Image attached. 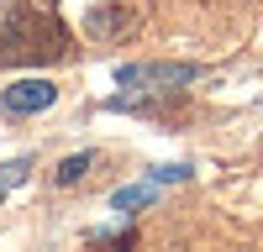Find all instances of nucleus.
I'll use <instances>...</instances> for the list:
<instances>
[{"mask_svg": "<svg viewBox=\"0 0 263 252\" xmlns=\"http://www.w3.org/2000/svg\"><path fill=\"white\" fill-rule=\"evenodd\" d=\"M63 48H69V37L48 6L0 0V63H42V58H63Z\"/></svg>", "mask_w": 263, "mask_h": 252, "instance_id": "1", "label": "nucleus"}, {"mask_svg": "<svg viewBox=\"0 0 263 252\" xmlns=\"http://www.w3.org/2000/svg\"><path fill=\"white\" fill-rule=\"evenodd\" d=\"M53 95H58V90H53L48 79H27V84H11L0 105H6L11 116H32V111H48V105H53Z\"/></svg>", "mask_w": 263, "mask_h": 252, "instance_id": "2", "label": "nucleus"}, {"mask_svg": "<svg viewBox=\"0 0 263 252\" xmlns=\"http://www.w3.org/2000/svg\"><path fill=\"white\" fill-rule=\"evenodd\" d=\"M84 168H90V153H79V158H69V163L58 168V184H74V179L84 174Z\"/></svg>", "mask_w": 263, "mask_h": 252, "instance_id": "5", "label": "nucleus"}, {"mask_svg": "<svg viewBox=\"0 0 263 252\" xmlns=\"http://www.w3.org/2000/svg\"><path fill=\"white\" fill-rule=\"evenodd\" d=\"M21 179H27V163H6V168H0V189H11Z\"/></svg>", "mask_w": 263, "mask_h": 252, "instance_id": "6", "label": "nucleus"}, {"mask_svg": "<svg viewBox=\"0 0 263 252\" xmlns=\"http://www.w3.org/2000/svg\"><path fill=\"white\" fill-rule=\"evenodd\" d=\"M121 84H142V79H195L190 63H132V69L116 74Z\"/></svg>", "mask_w": 263, "mask_h": 252, "instance_id": "3", "label": "nucleus"}, {"mask_svg": "<svg viewBox=\"0 0 263 252\" xmlns=\"http://www.w3.org/2000/svg\"><path fill=\"white\" fill-rule=\"evenodd\" d=\"M153 200V184H137V189H121L116 195V210H132V205H147Z\"/></svg>", "mask_w": 263, "mask_h": 252, "instance_id": "4", "label": "nucleus"}]
</instances>
